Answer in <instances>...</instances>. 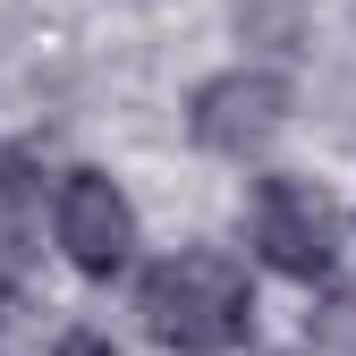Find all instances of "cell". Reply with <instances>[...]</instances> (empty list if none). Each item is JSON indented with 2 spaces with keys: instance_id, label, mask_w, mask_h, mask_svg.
Returning <instances> with one entry per match:
<instances>
[{
  "instance_id": "1",
  "label": "cell",
  "mask_w": 356,
  "mask_h": 356,
  "mask_svg": "<svg viewBox=\"0 0 356 356\" xmlns=\"http://www.w3.org/2000/svg\"><path fill=\"white\" fill-rule=\"evenodd\" d=\"M136 314L178 356H229L246 339V323H254V297H246V272L229 254H161L145 272Z\"/></svg>"
},
{
  "instance_id": "2",
  "label": "cell",
  "mask_w": 356,
  "mask_h": 356,
  "mask_svg": "<svg viewBox=\"0 0 356 356\" xmlns=\"http://www.w3.org/2000/svg\"><path fill=\"white\" fill-rule=\"evenodd\" d=\"M254 246L280 280H331L339 263V212L305 178H263L254 187Z\"/></svg>"
},
{
  "instance_id": "3",
  "label": "cell",
  "mask_w": 356,
  "mask_h": 356,
  "mask_svg": "<svg viewBox=\"0 0 356 356\" xmlns=\"http://www.w3.org/2000/svg\"><path fill=\"white\" fill-rule=\"evenodd\" d=\"M51 229H60V246H68V263H76L85 280H111L119 263L136 254V204H127L119 178H102V170H68V178H60Z\"/></svg>"
},
{
  "instance_id": "4",
  "label": "cell",
  "mask_w": 356,
  "mask_h": 356,
  "mask_svg": "<svg viewBox=\"0 0 356 356\" xmlns=\"http://www.w3.org/2000/svg\"><path fill=\"white\" fill-rule=\"evenodd\" d=\"M280 119H289V94H280V76H263V68H229V76H212L204 94H195V145L204 153H263L280 136Z\"/></svg>"
},
{
  "instance_id": "5",
  "label": "cell",
  "mask_w": 356,
  "mask_h": 356,
  "mask_svg": "<svg viewBox=\"0 0 356 356\" xmlns=\"http://www.w3.org/2000/svg\"><path fill=\"white\" fill-rule=\"evenodd\" d=\"M68 356H111V348L102 339H68Z\"/></svg>"
},
{
  "instance_id": "6",
  "label": "cell",
  "mask_w": 356,
  "mask_h": 356,
  "mask_svg": "<svg viewBox=\"0 0 356 356\" xmlns=\"http://www.w3.org/2000/svg\"><path fill=\"white\" fill-rule=\"evenodd\" d=\"M0 305H9V280H0Z\"/></svg>"
}]
</instances>
